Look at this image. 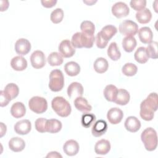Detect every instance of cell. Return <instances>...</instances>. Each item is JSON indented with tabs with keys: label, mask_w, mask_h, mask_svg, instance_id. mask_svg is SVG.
<instances>
[{
	"label": "cell",
	"mask_w": 158,
	"mask_h": 158,
	"mask_svg": "<svg viewBox=\"0 0 158 158\" xmlns=\"http://www.w3.org/2000/svg\"><path fill=\"white\" fill-rule=\"evenodd\" d=\"M158 108V99L156 93H150L140 104V117L146 121L152 120L154 112Z\"/></svg>",
	"instance_id": "cell-1"
},
{
	"label": "cell",
	"mask_w": 158,
	"mask_h": 158,
	"mask_svg": "<svg viewBox=\"0 0 158 158\" xmlns=\"http://www.w3.org/2000/svg\"><path fill=\"white\" fill-rule=\"evenodd\" d=\"M51 107L54 111L60 117H67L72 111L70 103L62 96H56L51 101Z\"/></svg>",
	"instance_id": "cell-2"
},
{
	"label": "cell",
	"mask_w": 158,
	"mask_h": 158,
	"mask_svg": "<svg viewBox=\"0 0 158 158\" xmlns=\"http://www.w3.org/2000/svg\"><path fill=\"white\" fill-rule=\"evenodd\" d=\"M95 37L94 35H89L82 32H77L73 35L71 43L75 48H91L93 47Z\"/></svg>",
	"instance_id": "cell-3"
},
{
	"label": "cell",
	"mask_w": 158,
	"mask_h": 158,
	"mask_svg": "<svg viewBox=\"0 0 158 158\" xmlns=\"http://www.w3.org/2000/svg\"><path fill=\"white\" fill-rule=\"evenodd\" d=\"M141 139L147 151H152L156 149L157 136L156 131L154 128L148 127L144 130L141 133Z\"/></svg>",
	"instance_id": "cell-4"
},
{
	"label": "cell",
	"mask_w": 158,
	"mask_h": 158,
	"mask_svg": "<svg viewBox=\"0 0 158 158\" xmlns=\"http://www.w3.org/2000/svg\"><path fill=\"white\" fill-rule=\"evenodd\" d=\"M64 86V77L61 70L54 69L49 74V88L52 91L58 92Z\"/></svg>",
	"instance_id": "cell-5"
},
{
	"label": "cell",
	"mask_w": 158,
	"mask_h": 158,
	"mask_svg": "<svg viewBox=\"0 0 158 158\" xmlns=\"http://www.w3.org/2000/svg\"><path fill=\"white\" fill-rule=\"evenodd\" d=\"M30 109L33 112L43 114L48 109V102L46 99L40 96H33L28 101Z\"/></svg>",
	"instance_id": "cell-6"
},
{
	"label": "cell",
	"mask_w": 158,
	"mask_h": 158,
	"mask_svg": "<svg viewBox=\"0 0 158 158\" xmlns=\"http://www.w3.org/2000/svg\"><path fill=\"white\" fill-rule=\"evenodd\" d=\"M118 30L122 35L133 36L138 31V26L132 20H125L120 24Z\"/></svg>",
	"instance_id": "cell-7"
},
{
	"label": "cell",
	"mask_w": 158,
	"mask_h": 158,
	"mask_svg": "<svg viewBox=\"0 0 158 158\" xmlns=\"http://www.w3.org/2000/svg\"><path fill=\"white\" fill-rule=\"evenodd\" d=\"M30 62L33 68L36 69L43 68L46 64L44 54L41 51H35L30 56Z\"/></svg>",
	"instance_id": "cell-8"
},
{
	"label": "cell",
	"mask_w": 158,
	"mask_h": 158,
	"mask_svg": "<svg viewBox=\"0 0 158 158\" xmlns=\"http://www.w3.org/2000/svg\"><path fill=\"white\" fill-rule=\"evenodd\" d=\"M58 50L60 55L65 58L71 57L75 53V49L69 40H62L59 45Z\"/></svg>",
	"instance_id": "cell-9"
},
{
	"label": "cell",
	"mask_w": 158,
	"mask_h": 158,
	"mask_svg": "<svg viewBox=\"0 0 158 158\" xmlns=\"http://www.w3.org/2000/svg\"><path fill=\"white\" fill-rule=\"evenodd\" d=\"M112 13L117 18L120 19L127 16L130 13L128 6L123 2H117L112 7Z\"/></svg>",
	"instance_id": "cell-10"
},
{
	"label": "cell",
	"mask_w": 158,
	"mask_h": 158,
	"mask_svg": "<svg viewBox=\"0 0 158 158\" xmlns=\"http://www.w3.org/2000/svg\"><path fill=\"white\" fill-rule=\"evenodd\" d=\"M31 50V44L25 38H20L15 43V51L20 56L27 54Z\"/></svg>",
	"instance_id": "cell-11"
},
{
	"label": "cell",
	"mask_w": 158,
	"mask_h": 158,
	"mask_svg": "<svg viewBox=\"0 0 158 158\" xmlns=\"http://www.w3.org/2000/svg\"><path fill=\"white\" fill-rule=\"evenodd\" d=\"M123 117V113L121 109L117 107L110 109L107 114V118L109 122L113 125L119 123Z\"/></svg>",
	"instance_id": "cell-12"
},
{
	"label": "cell",
	"mask_w": 158,
	"mask_h": 158,
	"mask_svg": "<svg viewBox=\"0 0 158 158\" xmlns=\"http://www.w3.org/2000/svg\"><path fill=\"white\" fill-rule=\"evenodd\" d=\"M31 129V123L27 119L21 120L16 122L14 125V130L16 133L21 135L28 134Z\"/></svg>",
	"instance_id": "cell-13"
},
{
	"label": "cell",
	"mask_w": 158,
	"mask_h": 158,
	"mask_svg": "<svg viewBox=\"0 0 158 158\" xmlns=\"http://www.w3.org/2000/svg\"><path fill=\"white\" fill-rule=\"evenodd\" d=\"M67 95L70 98L82 96L83 94V87L78 82L71 83L67 88Z\"/></svg>",
	"instance_id": "cell-14"
},
{
	"label": "cell",
	"mask_w": 158,
	"mask_h": 158,
	"mask_svg": "<svg viewBox=\"0 0 158 158\" xmlns=\"http://www.w3.org/2000/svg\"><path fill=\"white\" fill-rule=\"evenodd\" d=\"M80 146L77 141L74 139L67 141L63 146V151L65 154L69 156H75L79 151Z\"/></svg>",
	"instance_id": "cell-15"
},
{
	"label": "cell",
	"mask_w": 158,
	"mask_h": 158,
	"mask_svg": "<svg viewBox=\"0 0 158 158\" xmlns=\"http://www.w3.org/2000/svg\"><path fill=\"white\" fill-rule=\"evenodd\" d=\"M107 130V122L104 120H99L93 124L91 129V133L94 136L99 137L105 134Z\"/></svg>",
	"instance_id": "cell-16"
},
{
	"label": "cell",
	"mask_w": 158,
	"mask_h": 158,
	"mask_svg": "<svg viewBox=\"0 0 158 158\" xmlns=\"http://www.w3.org/2000/svg\"><path fill=\"white\" fill-rule=\"evenodd\" d=\"M124 125L127 131L131 133H135L140 129L141 122L136 117L130 116L125 120Z\"/></svg>",
	"instance_id": "cell-17"
},
{
	"label": "cell",
	"mask_w": 158,
	"mask_h": 158,
	"mask_svg": "<svg viewBox=\"0 0 158 158\" xmlns=\"http://www.w3.org/2000/svg\"><path fill=\"white\" fill-rule=\"evenodd\" d=\"M110 150V142L104 139H102L96 142L94 146V151L96 154L99 155H106Z\"/></svg>",
	"instance_id": "cell-18"
},
{
	"label": "cell",
	"mask_w": 158,
	"mask_h": 158,
	"mask_svg": "<svg viewBox=\"0 0 158 158\" xmlns=\"http://www.w3.org/2000/svg\"><path fill=\"white\" fill-rule=\"evenodd\" d=\"M139 39L144 44H149L152 41L153 33L151 29L148 27H141L138 31Z\"/></svg>",
	"instance_id": "cell-19"
},
{
	"label": "cell",
	"mask_w": 158,
	"mask_h": 158,
	"mask_svg": "<svg viewBox=\"0 0 158 158\" xmlns=\"http://www.w3.org/2000/svg\"><path fill=\"white\" fill-rule=\"evenodd\" d=\"M10 65L11 67L16 71H22L27 68V61L21 56H15L11 60Z\"/></svg>",
	"instance_id": "cell-20"
},
{
	"label": "cell",
	"mask_w": 158,
	"mask_h": 158,
	"mask_svg": "<svg viewBox=\"0 0 158 158\" xmlns=\"http://www.w3.org/2000/svg\"><path fill=\"white\" fill-rule=\"evenodd\" d=\"M74 106L75 108L82 112H88L92 110L91 106L88 101L82 96L77 97L74 100Z\"/></svg>",
	"instance_id": "cell-21"
},
{
	"label": "cell",
	"mask_w": 158,
	"mask_h": 158,
	"mask_svg": "<svg viewBox=\"0 0 158 158\" xmlns=\"http://www.w3.org/2000/svg\"><path fill=\"white\" fill-rule=\"evenodd\" d=\"M9 147L13 152H20L24 149L25 147V143L21 138L14 137L9 140Z\"/></svg>",
	"instance_id": "cell-22"
},
{
	"label": "cell",
	"mask_w": 158,
	"mask_h": 158,
	"mask_svg": "<svg viewBox=\"0 0 158 158\" xmlns=\"http://www.w3.org/2000/svg\"><path fill=\"white\" fill-rule=\"evenodd\" d=\"M26 113V108L25 105L21 102H16L14 103L10 108V114L15 118L23 117Z\"/></svg>",
	"instance_id": "cell-23"
},
{
	"label": "cell",
	"mask_w": 158,
	"mask_h": 158,
	"mask_svg": "<svg viewBox=\"0 0 158 158\" xmlns=\"http://www.w3.org/2000/svg\"><path fill=\"white\" fill-rule=\"evenodd\" d=\"M117 28L112 25H107L104 26L99 31L101 37L107 42H109L111 38L117 33Z\"/></svg>",
	"instance_id": "cell-24"
},
{
	"label": "cell",
	"mask_w": 158,
	"mask_h": 158,
	"mask_svg": "<svg viewBox=\"0 0 158 158\" xmlns=\"http://www.w3.org/2000/svg\"><path fill=\"white\" fill-rule=\"evenodd\" d=\"M130 99V93L125 89L120 88L118 89L117 96L114 100V102L118 105L124 106L128 103Z\"/></svg>",
	"instance_id": "cell-25"
},
{
	"label": "cell",
	"mask_w": 158,
	"mask_h": 158,
	"mask_svg": "<svg viewBox=\"0 0 158 158\" xmlns=\"http://www.w3.org/2000/svg\"><path fill=\"white\" fill-rule=\"evenodd\" d=\"M5 95L10 100L15 99L19 93V89L18 86L13 83L7 84L3 90Z\"/></svg>",
	"instance_id": "cell-26"
},
{
	"label": "cell",
	"mask_w": 158,
	"mask_h": 158,
	"mask_svg": "<svg viewBox=\"0 0 158 158\" xmlns=\"http://www.w3.org/2000/svg\"><path fill=\"white\" fill-rule=\"evenodd\" d=\"M152 18V14L150 10L148 8H144L136 14V19L138 22L142 24L148 23L150 22Z\"/></svg>",
	"instance_id": "cell-27"
},
{
	"label": "cell",
	"mask_w": 158,
	"mask_h": 158,
	"mask_svg": "<svg viewBox=\"0 0 158 158\" xmlns=\"http://www.w3.org/2000/svg\"><path fill=\"white\" fill-rule=\"evenodd\" d=\"M62 125L60 121L52 118L47 120L46 131L50 133H56L60 131Z\"/></svg>",
	"instance_id": "cell-28"
},
{
	"label": "cell",
	"mask_w": 158,
	"mask_h": 158,
	"mask_svg": "<svg viewBox=\"0 0 158 158\" xmlns=\"http://www.w3.org/2000/svg\"><path fill=\"white\" fill-rule=\"evenodd\" d=\"M94 69L98 73L106 72L109 67L107 60L104 57H98L94 62Z\"/></svg>",
	"instance_id": "cell-29"
},
{
	"label": "cell",
	"mask_w": 158,
	"mask_h": 158,
	"mask_svg": "<svg viewBox=\"0 0 158 158\" xmlns=\"http://www.w3.org/2000/svg\"><path fill=\"white\" fill-rule=\"evenodd\" d=\"M65 73L70 77L77 76L80 72V67L79 64L73 61L67 62L64 65Z\"/></svg>",
	"instance_id": "cell-30"
},
{
	"label": "cell",
	"mask_w": 158,
	"mask_h": 158,
	"mask_svg": "<svg viewBox=\"0 0 158 158\" xmlns=\"http://www.w3.org/2000/svg\"><path fill=\"white\" fill-rule=\"evenodd\" d=\"M117 92L118 89L115 85H108L104 89V98L108 101L114 102L116 98Z\"/></svg>",
	"instance_id": "cell-31"
},
{
	"label": "cell",
	"mask_w": 158,
	"mask_h": 158,
	"mask_svg": "<svg viewBox=\"0 0 158 158\" xmlns=\"http://www.w3.org/2000/svg\"><path fill=\"white\" fill-rule=\"evenodd\" d=\"M122 47L127 52H132L136 46L137 42L134 36H126L122 40Z\"/></svg>",
	"instance_id": "cell-32"
},
{
	"label": "cell",
	"mask_w": 158,
	"mask_h": 158,
	"mask_svg": "<svg viewBox=\"0 0 158 158\" xmlns=\"http://www.w3.org/2000/svg\"><path fill=\"white\" fill-rule=\"evenodd\" d=\"M107 55L110 59L116 61L121 57V53L119 51L117 44L115 42H112L107 49Z\"/></svg>",
	"instance_id": "cell-33"
},
{
	"label": "cell",
	"mask_w": 158,
	"mask_h": 158,
	"mask_svg": "<svg viewBox=\"0 0 158 158\" xmlns=\"http://www.w3.org/2000/svg\"><path fill=\"white\" fill-rule=\"evenodd\" d=\"M134 57L135 60L139 64H145L147 62L149 59V57L147 54L146 48L143 46L138 48L135 52Z\"/></svg>",
	"instance_id": "cell-34"
},
{
	"label": "cell",
	"mask_w": 158,
	"mask_h": 158,
	"mask_svg": "<svg viewBox=\"0 0 158 158\" xmlns=\"http://www.w3.org/2000/svg\"><path fill=\"white\" fill-rule=\"evenodd\" d=\"M48 62L51 66H59L63 63V57L57 52H52L48 57Z\"/></svg>",
	"instance_id": "cell-35"
},
{
	"label": "cell",
	"mask_w": 158,
	"mask_h": 158,
	"mask_svg": "<svg viewBox=\"0 0 158 158\" xmlns=\"http://www.w3.org/2000/svg\"><path fill=\"white\" fill-rule=\"evenodd\" d=\"M80 30L81 32L85 34L94 35L95 31V26L92 22L85 20L83 21L80 25Z\"/></svg>",
	"instance_id": "cell-36"
},
{
	"label": "cell",
	"mask_w": 158,
	"mask_h": 158,
	"mask_svg": "<svg viewBox=\"0 0 158 158\" xmlns=\"http://www.w3.org/2000/svg\"><path fill=\"white\" fill-rule=\"evenodd\" d=\"M138 71L136 65L133 63H126L122 68V72L123 75L128 77L134 76Z\"/></svg>",
	"instance_id": "cell-37"
},
{
	"label": "cell",
	"mask_w": 158,
	"mask_h": 158,
	"mask_svg": "<svg viewBox=\"0 0 158 158\" xmlns=\"http://www.w3.org/2000/svg\"><path fill=\"white\" fill-rule=\"evenodd\" d=\"M157 45L158 44L156 41H151L150 43L148 44L146 49L149 58L150 57L151 59H156L158 57Z\"/></svg>",
	"instance_id": "cell-38"
},
{
	"label": "cell",
	"mask_w": 158,
	"mask_h": 158,
	"mask_svg": "<svg viewBox=\"0 0 158 158\" xmlns=\"http://www.w3.org/2000/svg\"><path fill=\"white\" fill-rule=\"evenodd\" d=\"M96 116L93 114L86 113L82 115L81 117V125L85 128H89L95 122Z\"/></svg>",
	"instance_id": "cell-39"
},
{
	"label": "cell",
	"mask_w": 158,
	"mask_h": 158,
	"mask_svg": "<svg viewBox=\"0 0 158 158\" xmlns=\"http://www.w3.org/2000/svg\"><path fill=\"white\" fill-rule=\"evenodd\" d=\"M64 18V12L60 8L54 9L51 14L50 19L52 23L57 24L60 23Z\"/></svg>",
	"instance_id": "cell-40"
},
{
	"label": "cell",
	"mask_w": 158,
	"mask_h": 158,
	"mask_svg": "<svg viewBox=\"0 0 158 158\" xmlns=\"http://www.w3.org/2000/svg\"><path fill=\"white\" fill-rule=\"evenodd\" d=\"M48 119L45 118H38L35 122L36 130L40 133H45L46 131V123Z\"/></svg>",
	"instance_id": "cell-41"
},
{
	"label": "cell",
	"mask_w": 158,
	"mask_h": 158,
	"mask_svg": "<svg viewBox=\"0 0 158 158\" xmlns=\"http://www.w3.org/2000/svg\"><path fill=\"white\" fill-rule=\"evenodd\" d=\"M132 9L136 11H139L145 8L146 6V1L145 0H131L130 2Z\"/></svg>",
	"instance_id": "cell-42"
},
{
	"label": "cell",
	"mask_w": 158,
	"mask_h": 158,
	"mask_svg": "<svg viewBox=\"0 0 158 158\" xmlns=\"http://www.w3.org/2000/svg\"><path fill=\"white\" fill-rule=\"evenodd\" d=\"M96 46L99 49H104L107 45L108 42L105 41L101 36L100 33L98 32L96 36Z\"/></svg>",
	"instance_id": "cell-43"
},
{
	"label": "cell",
	"mask_w": 158,
	"mask_h": 158,
	"mask_svg": "<svg viewBox=\"0 0 158 158\" xmlns=\"http://www.w3.org/2000/svg\"><path fill=\"white\" fill-rule=\"evenodd\" d=\"M10 101L5 95L3 90L0 92V106L1 107L6 106Z\"/></svg>",
	"instance_id": "cell-44"
},
{
	"label": "cell",
	"mask_w": 158,
	"mask_h": 158,
	"mask_svg": "<svg viewBox=\"0 0 158 158\" xmlns=\"http://www.w3.org/2000/svg\"><path fill=\"white\" fill-rule=\"evenodd\" d=\"M41 2L43 7L46 8H51L56 5V4L57 3V1L56 0H48V1L42 0L41 1Z\"/></svg>",
	"instance_id": "cell-45"
},
{
	"label": "cell",
	"mask_w": 158,
	"mask_h": 158,
	"mask_svg": "<svg viewBox=\"0 0 158 158\" xmlns=\"http://www.w3.org/2000/svg\"><path fill=\"white\" fill-rule=\"evenodd\" d=\"M62 156L56 151H52L48 153L46 157H62Z\"/></svg>",
	"instance_id": "cell-46"
},
{
	"label": "cell",
	"mask_w": 158,
	"mask_h": 158,
	"mask_svg": "<svg viewBox=\"0 0 158 158\" xmlns=\"http://www.w3.org/2000/svg\"><path fill=\"white\" fill-rule=\"evenodd\" d=\"M1 135L0 136L2 137L6 133V130H7V127L6 125H4L2 122H1Z\"/></svg>",
	"instance_id": "cell-47"
}]
</instances>
